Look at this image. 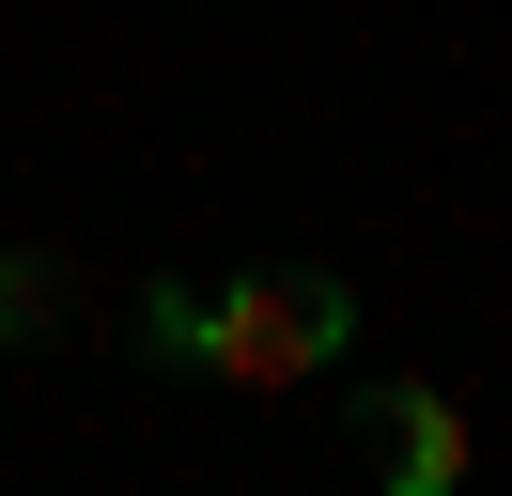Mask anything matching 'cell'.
Here are the masks:
<instances>
[{"label": "cell", "instance_id": "3", "mask_svg": "<svg viewBox=\"0 0 512 496\" xmlns=\"http://www.w3.org/2000/svg\"><path fill=\"white\" fill-rule=\"evenodd\" d=\"M47 310V264H0V326H32Z\"/></svg>", "mask_w": 512, "mask_h": 496}, {"label": "cell", "instance_id": "1", "mask_svg": "<svg viewBox=\"0 0 512 496\" xmlns=\"http://www.w3.org/2000/svg\"><path fill=\"white\" fill-rule=\"evenodd\" d=\"M140 326L171 341V357H202L218 388H295V372H326L357 341V295L342 279H156V310Z\"/></svg>", "mask_w": 512, "mask_h": 496}, {"label": "cell", "instance_id": "2", "mask_svg": "<svg viewBox=\"0 0 512 496\" xmlns=\"http://www.w3.org/2000/svg\"><path fill=\"white\" fill-rule=\"evenodd\" d=\"M373 465H388V496H450L466 481V419H450L435 388H388L373 403Z\"/></svg>", "mask_w": 512, "mask_h": 496}]
</instances>
